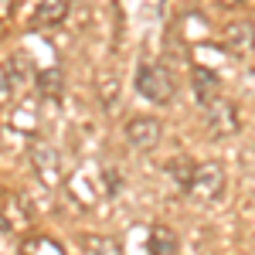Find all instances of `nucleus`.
Here are the masks:
<instances>
[{
  "mask_svg": "<svg viewBox=\"0 0 255 255\" xmlns=\"http://www.w3.org/2000/svg\"><path fill=\"white\" fill-rule=\"evenodd\" d=\"M136 92L153 106H170L177 96V82L174 72L160 61H143L136 68Z\"/></svg>",
  "mask_w": 255,
  "mask_h": 255,
  "instance_id": "obj_1",
  "label": "nucleus"
},
{
  "mask_svg": "<svg viewBox=\"0 0 255 255\" xmlns=\"http://www.w3.org/2000/svg\"><path fill=\"white\" fill-rule=\"evenodd\" d=\"M31 167H34L38 180L48 184V187H55L61 180V153L51 143H34L31 146Z\"/></svg>",
  "mask_w": 255,
  "mask_h": 255,
  "instance_id": "obj_6",
  "label": "nucleus"
},
{
  "mask_svg": "<svg viewBox=\"0 0 255 255\" xmlns=\"http://www.w3.org/2000/svg\"><path fill=\"white\" fill-rule=\"evenodd\" d=\"M218 44H221V51L232 55V58H245V55H252V51H255V24H252V20H245V17L228 20V24L221 27Z\"/></svg>",
  "mask_w": 255,
  "mask_h": 255,
  "instance_id": "obj_4",
  "label": "nucleus"
},
{
  "mask_svg": "<svg viewBox=\"0 0 255 255\" xmlns=\"http://www.w3.org/2000/svg\"><path fill=\"white\" fill-rule=\"evenodd\" d=\"M14 3H17V0H0V24H7V20H10V14H14Z\"/></svg>",
  "mask_w": 255,
  "mask_h": 255,
  "instance_id": "obj_14",
  "label": "nucleus"
},
{
  "mask_svg": "<svg viewBox=\"0 0 255 255\" xmlns=\"http://www.w3.org/2000/svg\"><path fill=\"white\" fill-rule=\"evenodd\" d=\"M146 252L150 255H180V238L167 225H153L146 232Z\"/></svg>",
  "mask_w": 255,
  "mask_h": 255,
  "instance_id": "obj_8",
  "label": "nucleus"
},
{
  "mask_svg": "<svg viewBox=\"0 0 255 255\" xmlns=\"http://www.w3.org/2000/svg\"><path fill=\"white\" fill-rule=\"evenodd\" d=\"M10 89H14V82H10V75H7V68L0 65V113L10 106Z\"/></svg>",
  "mask_w": 255,
  "mask_h": 255,
  "instance_id": "obj_13",
  "label": "nucleus"
},
{
  "mask_svg": "<svg viewBox=\"0 0 255 255\" xmlns=\"http://www.w3.org/2000/svg\"><path fill=\"white\" fill-rule=\"evenodd\" d=\"M221 7H235V3H245V0H218Z\"/></svg>",
  "mask_w": 255,
  "mask_h": 255,
  "instance_id": "obj_15",
  "label": "nucleus"
},
{
  "mask_svg": "<svg viewBox=\"0 0 255 255\" xmlns=\"http://www.w3.org/2000/svg\"><path fill=\"white\" fill-rule=\"evenodd\" d=\"M65 17H68V0H38V10H34L38 27H58Z\"/></svg>",
  "mask_w": 255,
  "mask_h": 255,
  "instance_id": "obj_9",
  "label": "nucleus"
},
{
  "mask_svg": "<svg viewBox=\"0 0 255 255\" xmlns=\"http://www.w3.org/2000/svg\"><path fill=\"white\" fill-rule=\"evenodd\" d=\"M228 191V174L218 160H208V163H194V174H191V187L187 194L194 197L197 204H218Z\"/></svg>",
  "mask_w": 255,
  "mask_h": 255,
  "instance_id": "obj_2",
  "label": "nucleus"
},
{
  "mask_svg": "<svg viewBox=\"0 0 255 255\" xmlns=\"http://www.w3.org/2000/svg\"><path fill=\"white\" fill-rule=\"evenodd\" d=\"M160 136H163V123L153 119V116H136V119L126 123V143L133 150H139V153L153 150L160 143Z\"/></svg>",
  "mask_w": 255,
  "mask_h": 255,
  "instance_id": "obj_5",
  "label": "nucleus"
},
{
  "mask_svg": "<svg viewBox=\"0 0 255 255\" xmlns=\"http://www.w3.org/2000/svg\"><path fill=\"white\" fill-rule=\"evenodd\" d=\"M167 174H170V180H174L177 191L187 194V187H191V174H194V163H191L187 157H174L170 163H167Z\"/></svg>",
  "mask_w": 255,
  "mask_h": 255,
  "instance_id": "obj_11",
  "label": "nucleus"
},
{
  "mask_svg": "<svg viewBox=\"0 0 255 255\" xmlns=\"http://www.w3.org/2000/svg\"><path fill=\"white\" fill-rule=\"evenodd\" d=\"M191 89H194L197 102H201V106H208L211 99L221 96V79H218L211 68H201V65H197L194 72H191Z\"/></svg>",
  "mask_w": 255,
  "mask_h": 255,
  "instance_id": "obj_7",
  "label": "nucleus"
},
{
  "mask_svg": "<svg viewBox=\"0 0 255 255\" xmlns=\"http://www.w3.org/2000/svg\"><path fill=\"white\" fill-rule=\"evenodd\" d=\"M38 89L44 99H61V89H65V79H61L58 68H44L38 72Z\"/></svg>",
  "mask_w": 255,
  "mask_h": 255,
  "instance_id": "obj_12",
  "label": "nucleus"
},
{
  "mask_svg": "<svg viewBox=\"0 0 255 255\" xmlns=\"http://www.w3.org/2000/svg\"><path fill=\"white\" fill-rule=\"evenodd\" d=\"M204 129H208V136L215 139H228L235 136L238 129H242V119H238V106L232 99L218 96L211 99L208 106H204Z\"/></svg>",
  "mask_w": 255,
  "mask_h": 255,
  "instance_id": "obj_3",
  "label": "nucleus"
},
{
  "mask_svg": "<svg viewBox=\"0 0 255 255\" xmlns=\"http://www.w3.org/2000/svg\"><path fill=\"white\" fill-rule=\"evenodd\" d=\"M20 255H65V249L51 235H27L20 238Z\"/></svg>",
  "mask_w": 255,
  "mask_h": 255,
  "instance_id": "obj_10",
  "label": "nucleus"
}]
</instances>
